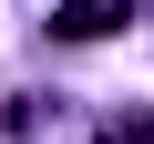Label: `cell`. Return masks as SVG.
Returning <instances> with one entry per match:
<instances>
[{
  "mask_svg": "<svg viewBox=\"0 0 154 144\" xmlns=\"http://www.w3.org/2000/svg\"><path fill=\"white\" fill-rule=\"evenodd\" d=\"M123 21H134V0H62V11H51L62 41H103V31H123Z\"/></svg>",
  "mask_w": 154,
  "mask_h": 144,
  "instance_id": "1",
  "label": "cell"
},
{
  "mask_svg": "<svg viewBox=\"0 0 154 144\" xmlns=\"http://www.w3.org/2000/svg\"><path fill=\"white\" fill-rule=\"evenodd\" d=\"M103 144H154V113H144V103H123V113H103Z\"/></svg>",
  "mask_w": 154,
  "mask_h": 144,
  "instance_id": "2",
  "label": "cell"
}]
</instances>
